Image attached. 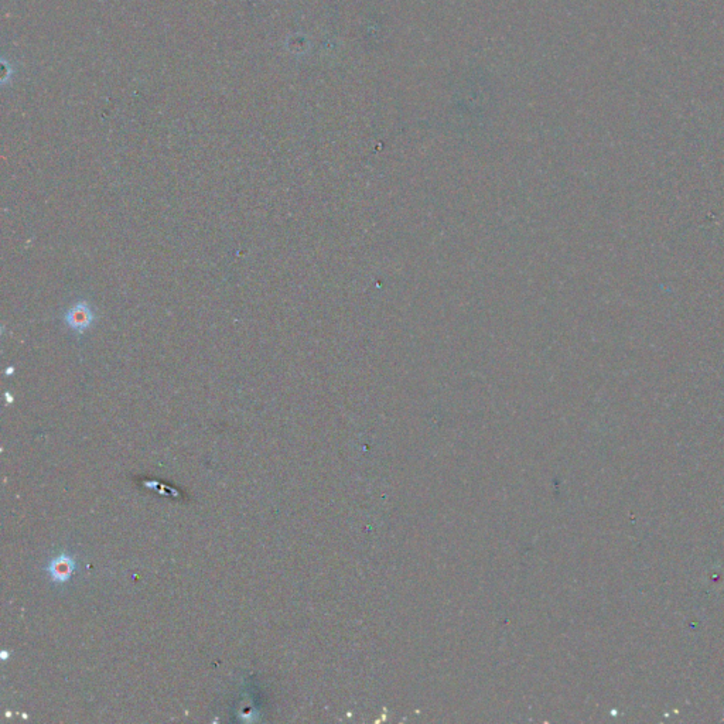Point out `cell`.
<instances>
[{
  "label": "cell",
  "instance_id": "7a4b0ae2",
  "mask_svg": "<svg viewBox=\"0 0 724 724\" xmlns=\"http://www.w3.org/2000/svg\"><path fill=\"white\" fill-rule=\"evenodd\" d=\"M75 569V562L74 559L71 558L70 554H60L57 556V558H54L48 567H47V572L50 573L52 581L55 583H66L70 580L72 572Z\"/></svg>",
  "mask_w": 724,
  "mask_h": 724
},
{
  "label": "cell",
  "instance_id": "6da1fadb",
  "mask_svg": "<svg viewBox=\"0 0 724 724\" xmlns=\"http://www.w3.org/2000/svg\"><path fill=\"white\" fill-rule=\"evenodd\" d=\"M66 324L77 334H82L87 331L95 321L94 312L88 301L81 300L77 301L72 308H70L64 316Z\"/></svg>",
  "mask_w": 724,
  "mask_h": 724
}]
</instances>
